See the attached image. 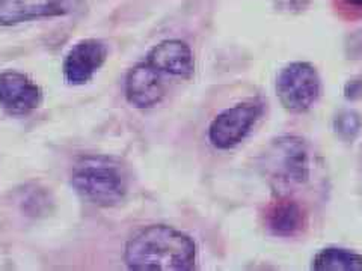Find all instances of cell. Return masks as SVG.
Wrapping results in <instances>:
<instances>
[{
  "instance_id": "cell-1",
  "label": "cell",
  "mask_w": 362,
  "mask_h": 271,
  "mask_svg": "<svg viewBox=\"0 0 362 271\" xmlns=\"http://www.w3.org/2000/svg\"><path fill=\"white\" fill-rule=\"evenodd\" d=\"M197 247L189 235L165 224H153L127 243L124 261L138 271L194 270Z\"/></svg>"
},
{
  "instance_id": "cell-13",
  "label": "cell",
  "mask_w": 362,
  "mask_h": 271,
  "mask_svg": "<svg viewBox=\"0 0 362 271\" xmlns=\"http://www.w3.org/2000/svg\"><path fill=\"white\" fill-rule=\"evenodd\" d=\"M344 5H347L349 8L356 9V11H362V0H341Z\"/></svg>"
},
{
  "instance_id": "cell-9",
  "label": "cell",
  "mask_w": 362,
  "mask_h": 271,
  "mask_svg": "<svg viewBox=\"0 0 362 271\" xmlns=\"http://www.w3.org/2000/svg\"><path fill=\"white\" fill-rule=\"evenodd\" d=\"M145 59L173 78H189L195 71L194 54L189 45L180 40H166L154 45Z\"/></svg>"
},
{
  "instance_id": "cell-10",
  "label": "cell",
  "mask_w": 362,
  "mask_h": 271,
  "mask_svg": "<svg viewBox=\"0 0 362 271\" xmlns=\"http://www.w3.org/2000/svg\"><path fill=\"white\" fill-rule=\"evenodd\" d=\"M71 9L73 0H0V25L11 26L42 17H58Z\"/></svg>"
},
{
  "instance_id": "cell-11",
  "label": "cell",
  "mask_w": 362,
  "mask_h": 271,
  "mask_svg": "<svg viewBox=\"0 0 362 271\" xmlns=\"http://www.w3.org/2000/svg\"><path fill=\"white\" fill-rule=\"evenodd\" d=\"M267 229L278 236H293L305 226V214L299 203L290 199H279L266 212Z\"/></svg>"
},
{
  "instance_id": "cell-5",
  "label": "cell",
  "mask_w": 362,
  "mask_h": 271,
  "mask_svg": "<svg viewBox=\"0 0 362 271\" xmlns=\"http://www.w3.org/2000/svg\"><path fill=\"white\" fill-rule=\"evenodd\" d=\"M262 112L263 106L257 101H247L223 110L210 124L209 139L211 145L218 150H230L239 145L251 131Z\"/></svg>"
},
{
  "instance_id": "cell-8",
  "label": "cell",
  "mask_w": 362,
  "mask_h": 271,
  "mask_svg": "<svg viewBox=\"0 0 362 271\" xmlns=\"http://www.w3.org/2000/svg\"><path fill=\"white\" fill-rule=\"evenodd\" d=\"M107 59V47L98 40H85L77 42L68 52L62 65L66 83L85 85L100 70Z\"/></svg>"
},
{
  "instance_id": "cell-4",
  "label": "cell",
  "mask_w": 362,
  "mask_h": 271,
  "mask_svg": "<svg viewBox=\"0 0 362 271\" xmlns=\"http://www.w3.org/2000/svg\"><path fill=\"white\" fill-rule=\"evenodd\" d=\"M322 83L319 73L308 62H293L278 76L276 94L291 113L308 112L320 97Z\"/></svg>"
},
{
  "instance_id": "cell-12",
  "label": "cell",
  "mask_w": 362,
  "mask_h": 271,
  "mask_svg": "<svg viewBox=\"0 0 362 271\" xmlns=\"http://www.w3.org/2000/svg\"><path fill=\"white\" fill-rule=\"evenodd\" d=\"M313 270L317 271H362V256L346 248H323L315 255Z\"/></svg>"
},
{
  "instance_id": "cell-3",
  "label": "cell",
  "mask_w": 362,
  "mask_h": 271,
  "mask_svg": "<svg viewBox=\"0 0 362 271\" xmlns=\"http://www.w3.org/2000/svg\"><path fill=\"white\" fill-rule=\"evenodd\" d=\"M266 174L279 190H288L308 178L310 157L305 142L294 136L274 140L266 151Z\"/></svg>"
},
{
  "instance_id": "cell-7",
  "label": "cell",
  "mask_w": 362,
  "mask_h": 271,
  "mask_svg": "<svg viewBox=\"0 0 362 271\" xmlns=\"http://www.w3.org/2000/svg\"><path fill=\"white\" fill-rule=\"evenodd\" d=\"M42 92L26 74L5 71L0 74V107L9 115H28L40 107Z\"/></svg>"
},
{
  "instance_id": "cell-2",
  "label": "cell",
  "mask_w": 362,
  "mask_h": 271,
  "mask_svg": "<svg viewBox=\"0 0 362 271\" xmlns=\"http://www.w3.org/2000/svg\"><path fill=\"white\" fill-rule=\"evenodd\" d=\"M71 184L82 199L98 207H115L127 195V175L124 167L103 155L85 157L77 162Z\"/></svg>"
},
{
  "instance_id": "cell-6",
  "label": "cell",
  "mask_w": 362,
  "mask_h": 271,
  "mask_svg": "<svg viewBox=\"0 0 362 271\" xmlns=\"http://www.w3.org/2000/svg\"><path fill=\"white\" fill-rule=\"evenodd\" d=\"M168 76L158 71L148 61L134 65L126 78V98L136 109H151L168 92Z\"/></svg>"
}]
</instances>
